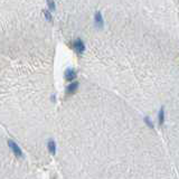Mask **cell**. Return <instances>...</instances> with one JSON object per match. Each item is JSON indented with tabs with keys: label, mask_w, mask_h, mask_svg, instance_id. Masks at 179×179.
Here are the masks:
<instances>
[{
	"label": "cell",
	"mask_w": 179,
	"mask_h": 179,
	"mask_svg": "<svg viewBox=\"0 0 179 179\" xmlns=\"http://www.w3.org/2000/svg\"><path fill=\"white\" fill-rule=\"evenodd\" d=\"M164 122H165V108L162 106L159 111V124L162 126Z\"/></svg>",
	"instance_id": "1"
},
{
	"label": "cell",
	"mask_w": 179,
	"mask_h": 179,
	"mask_svg": "<svg viewBox=\"0 0 179 179\" xmlns=\"http://www.w3.org/2000/svg\"><path fill=\"white\" fill-rule=\"evenodd\" d=\"M144 121H146V123L148 124V127H149V128H154V126H152V123L150 122V120H149V118H148V116L144 119Z\"/></svg>",
	"instance_id": "2"
}]
</instances>
